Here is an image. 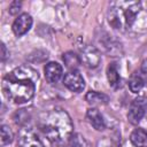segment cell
Listing matches in <instances>:
<instances>
[{
  "label": "cell",
  "instance_id": "6da1fadb",
  "mask_svg": "<svg viewBox=\"0 0 147 147\" xmlns=\"http://www.w3.org/2000/svg\"><path fill=\"white\" fill-rule=\"evenodd\" d=\"M38 78V72L30 67L15 68L3 77L2 92L9 101L18 105L25 103L33 98Z\"/></svg>",
  "mask_w": 147,
  "mask_h": 147
},
{
  "label": "cell",
  "instance_id": "7a4b0ae2",
  "mask_svg": "<svg viewBox=\"0 0 147 147\" xmlns=\"http://www.w3.org/2000/svg\"><path fill=\"white\" fill-rule=\"evenodd\" d=\"M39 127L53 145L60 147L64 146L74 134L71 117L62 108H55L46 113L40 119Z\"/></svg>",
  "mask_w": 147,
  "mask_h": 147
},
{
  "label": "cell",
  "instance_id": "3957f363",
  "mask_svg": "<svg viewBox=\"0 0 147 147\" xmlns=\"http://www.w3.org/2000/svg\"><path fill=\"white\" fill-rule=\"evenodd\" d=\"M142 11L140 1H116L111 2L107 17L109 24L119 31L130 30Z\"/></svg>",
  "mask_w": 147,
  "mask_h": 147
},
{
  "label": "cell",
  "instance_id": "277c9868",
  "mask_svg": "<svg viewBox=\"0 0 147 147\" xmlns=\"http://www.w3.org/2000/svg\"><path fill=\"white\" fill-rule=\"evenodd\" d=\"M146 108H147V99L145 96H138L133 99L127 111L129 122L133 125H137L144 117Z\"/></svg>",
  "mask_w": 147,
  "mask_h": 147
},
{
  "label": "cell",
  "instance_id": "5b68a950",
  "mask_svg": "<svg viewBox=\"0 0 147 147\" xmlns=\"http://www.w3.org/2000/svg\"><path fill=\"white\" fill-rule=\"evenodd\" d=\"M18 147H45L38 134L30 127H22L17 138Z\"/></svg>",
  "mask_w": 147,
  "mask_h": 147
},
{
  "label": "cell",
  "instance_id": "8992f818",
  "mask_svg": "<svg viewBox=\"0 0 147 147\" xmlns=\"http://www.w3.org/2000/svg\"><path fill=\"white\" fill-rule=\"evenodd\" d=\"M63 85L76 93H79L85 87V80L78 70H69L63 77Z\"/></svg>",
  "mask_w": 147,
  "mask_h": 147
},
{
  "label": "cell",
  "instance_id": "52a82bcc",
  "mask_svg": "<svg viewBox=\"0 0 147 147\" xmlns=\"http://www.w3.org/2000/svg\"><path fill=\"white\" fill-rule=\"evenodd\" d=\"M79 57H80L82 63H84V65H86L87 68H91V69L96 68L101 61V56H100L99 51L92 45L84 46L82 48Z\"/></svg>",
  "mask_w": 147,
  "mask_h": 147
},
{
  "label": "cell",
  "instance_id": "ba28073f",
  "mask_svg": "<svg viewBox=\"0 0 147 147\" xmlns=\"http://www.w3.org/2000/svg\"><path fill=\"white\" fill-rule=\"evenodd\" d=\"M32 26V17L31 15H29L28 13H23L21 15L17 16V18L14 21L13 23V32L15 33V36L21 37L23 34H25Z\"/></svg>",
  "mask_w": 147,
  "mask_h": 147
},
{
  "label": "cell",
  "instance_id": "9c48e42d",
  "mask_svg": "<svg viewBox=\"0 0 147 147\" xmlns=\"http://www.w3.org/2000/svg\"><path fill=\"white\" fill-rule=\"evenodd\" d=\"M44 72H45L46 80L49 84H55L62 77L63 69L61 64H59L57 62H48L44 68Z\"/></svg>",
  "mask_w": 147,
  "mask_h": 147
},
{
  "label": "cell",
  "instance_id": "30bf717a",
  "mask_svg": "<svg viewBox=\"0 0 147 147\" xmlns=\"http://www.w3.org/2000/svg\"><path fill=\"white\" fill-rule=\"evenodd\" d=\"M86 118L96 131H103L106 129V122L103 119V116L96 108H90L86 113Z\"/></svg>",
  "mask_w": 147,
  "mask_h": 147
},
{
  "label": "cell",
  "instance_id": "8fae6325",
  "mask_svg": "<svg viewBox=\"0 0 147 147\" xmlns=\"http://www.w3.org/2000/svg\"><path fill=\"white\" fill-rule=\"evenodd\" d=\"M130 141L134 147H147V131L138 127L130 134Z\"/></svg>",
  "mask_w": 147,
  "mask_h": 147
},
{
  "label": "cell",
  "instance_id": "7c38bea8",
  "mask_svg": "<svg viewBox=\"0 0 147 147\" xmlns=\"http://www.w3.org/2000/svg\"><path fill=\"white\" fill-rule=\"evenodd\" d=\"M107 78L109 82V85L113 88H118L122 85V78L118 74V69L116 63H109L108 68H107Z\"/></svg>",
  "mask_w": 147,
  "mask_h": 147
},
{
  "label": "cell",
  "instance_id": "4fadbf2b",
  "mask_svg": "<svg viewBox=\"0 0 147 147\" xmlns=\"http://www.w3.org/2000/svg\"><path fill=\"white\" fill-rule=\"evenodd\" d=\"M85 100L92 106H100V105H107L109 102V96L101 92L90 91L85 95Z\"/></svg>",
  "mask_w": 147,
  "mask_h": 147
},
{
  "label": "cell",
  "instance_id": "5bb4252c",
  "mask_svg": "<svg viewBox=\"0 0 147 147\" xmlns=\"http://www.w3.org/2000/svg\"><path fill=\"white\" fill-rule=\"evenodd\" d=\"M62 60H63L65 67L69 68L70 70H77V68L82 64V61H80L79 55L75 54L74 52H67V53H64L63 56H62Z\"/></svg>",
  "mask_w": 147,
  "mask_h": 147
},
{
  "label": "cell",
  "instance_id": "9a60e30c",
  "mask_svg": "<svg viewBox=\"0 0 147 147\" xmlns=\"http://www.w3.org/2000/svg\"><path fill=\"white\" fill-rule=\"evenodd\" d=\"M144 85H145V78L138 72L132 74V76L130 77V80H129L130 91L132 93H138L142 90Z\"/></svg>",
  "mask_w": 147,
  "mask_h": 147
},
{
  "label": "cell",
  "instance_id": "2e32d148",
  "mask_svg": "<svg viewBox=\"0 0 147 147\" xmlns=\"http://www.w3.org/2000/svg\"><path fill=\"white\" fill-rule=\"evenodd\" d=\"M62 147H91V145L80 133H74L69 141Z\"/></svg>",
  "mask_w": 147,
  "mask_h": 147
},
{
  "label": "cell",
  "instance_id": "e0dca14e",
  "mask_svg": "<svg viewBox=\"0 0 147 147\" xmlns=\"http://www.w3.org/2000/svg\"><path fill=\"white\" fill-rule=\"evenodd\" d=\"M13 141V132L7 125H1V136H0V145L1 147L10 144Z\"/></svg>",
  "mask_w": 147,
  "mask_h": 147
},
{
  "label": "cell",
  "instance_id": "ac0fdd59",
  "mask_svg": "<svg viewBox=\"0 0 147 147\" xmlns=\"http://www.w3.org/2000/svg\"><path fill=\"white\" fill-rule=\"evenodd\" d=\"M13 118H14V122H15L16 124H18V125H24L25 123L29 122L30 116H29L26 109H18V110L14 114Z\"/></svg>",
  "mask_w": 147,
  "mask_h": 147
},
{
  "label": "cell",
  "instance_id": "d6986e66",
  "mask_svg": "<svg viewBox=\"0 0 147 147\" xmlns=\"http://www.w3.org/2000/svg\"><path fill=\"white\" fill-rule=\"evenodd\" d=\"M21 7H22V3L20 1H13L9 6V13L11 15H16L21 10Z\"/></svg>",
  "mask_w": 147,
  "mask_h": 147
},
{
  "label": "cell",
  "instance_id": "ffe728a7",
  "mask_svg": "<svg viewBox=\"0 0 147 147\" xmlns=\"http://www.w3.org/2000/svg\"><path fill=\"white\" fill-rule=\"evenodd\" d=\"M140 75L145 78V80L147 79V60H144L141 63V68H140Z\"/></svg>",
  "mask_w": 147,
  "mask_h": 147
},
{
  "label": "cell",
  "instance_id": "44dd1931",
  "mask_svg": "<svg viewBox=\"0 0 147 147\" xmlns=\"http://www.w3.org/2000/svg\"><path fill=\"white\" fill-rule=\"evenodd\" d=\"M9 56V52L7 51V47L5 44H1V60L5 61Z\"/></svg>",
  "mask_w": 147,
  "mask_h": 147
}]
</instances>
